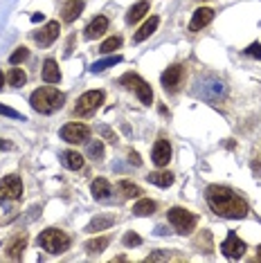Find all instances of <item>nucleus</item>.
<instances>
[{
    "label": "nucleus",
    "mask_w": 261,
    "mask_h": 263,
    "mask_svg": "<svg viewBox=\"0 0 261 263\" xmlns=\"http://www.w3.org/2000/svg\"><path fill=\"white\" fill-rule=\"evenodd\" d=\"M0 115H7V117H14V119H25L21 112H16L14 108H7V106H3V104H0Z\"/></svg>",
    "instance_id": "nucleus-33"
},
{
    "label": "nucleus",
    "mask_w": 261,
    "mask_h": 263,
    "mask_svg": "<svg viewBox=\"0 0 261 263\" xmlns=\"http://www.w3.org/2000/svg\"><path fill=\"white\" fill-rule=\"evenodd\" d=\"M88 155H90L92 160H102L104 158V146H102V142L99 140H95L88 144Z\"/></svg>",
    "instance_id": "nucleus-30"
},
{
    "label": "nucleus",
    "mask_w": 261,
    "mask_h": 263,
    "mask_svg": "<svg viewBox=\"0 0 261 263\" xmlns=\"http://www.w3.org/2000/svg\"><path fill=\"white\" fill-rule=\"evenodd\" d=\"M84 11V3L81 0H70V3H65L63 5V9H61V14H63V21L65 23H72L77 16Z\"/></svg>",
    "instance_id": "nucleus-17"
},
{
    "label": "nucleus",
    "mask_w": 261,
    "mask_h": 263,
    "mask_svg": "<svg viewBox=\"0 0 261 263\" xmlns=\"http://www.w3.org/2000/svg\"><path fill=\"white\" fill-rule=\"evenodd\" d=\"M90 191H92V198L95 200H106L110 198V184L106 178H97L92 184H90Z\"/></svg>",
    "instance_id": "nucleus-16"
},
{
    "label": "nucleus",
    "mask_w": 261,
    "mask_h": 263,
    "mask_svg": "<svg viewBox=\"0 0 261 263\" xmlns=\"http://www.w3.org/2000/svg\"><path fill=\"white\" fill-rule=\"evenodd\" d=\"M180 81H182V65H169L167 70L162 72V86L164 90L169 92H176L180 88Z\"/></svg>",
    "instance_id": "nucleus-10"
},
{
    "label": "nucleus",
    "mask_w": 261,
    "mask_h": 263,
    "mask_svg": "<svg viewBox=\"0 0 261 263\" xmlns=\"http://www.w3.org/2000/svg\"><path fill=\"white\" fill-rule=\"evenodd\" d=\"M169 223L176 227L178 234H192V232L196 230L198 218H196L192 212L182 209V207H171L169 209Z\"/></svg>",
    "instance_id": "nucleus-4"
},
{
    "label": "nucleus",
    "mask_w": 261,
    "mask_h": 263,
    "mask_svg": "<svg viewBox=\"0 0 261 263\" xmlns=\"http://www.w3.org/2000/svg\"><path fill=\"white\" fill-rule=\"evenodd\" d=\"M146 180H149L151 184H158V187H169V184L174 182V173H169V171L149 173V176H146Z\"/></svg>",
    "instance_id": "nucleus-23"
},
{
    "label": "nucleus",
    "mask_w": 261,
    "mask_h": 263,
    "mask_svg": "<svg viewBox=\"0 0 261 263\" xmlns=\"http://www.w3.org/2000/svg\"><path fill=\"white\" fill-rule=\"evenodd\" d=\"M29 104H32V108L36 112H41V115H50V112L63 108L65 95L59 92L57 88H39V90L32 92Z\"/></svg>",
    "instance_id": "nucleus-2"
},
{
    "label": "nucleus",
    "mask_w": 261,
    "mask_h": 263,
    "mask_svg": "<svg viewBox=\"0 0 261 263\" xmlns=\"http://www.w3.org/2000/svg\"><path fill=\"white\" fill-rule=\"evenodd\" d=\"M158 23H160V21L156 18V16H151V18L146 21L144 25H142V27L138 29V32H135V39H133L135 43H142V41H146V39H149L151 34H153V32H156V29H158Z\"/></svg>",
    "instance_id": "nucleus-19"
},
{
    "label": "nucleus",
    "mask_w": 261,
    "mask_h": 263,
    "mask_svg": "<svg viewBox=\"0 0 261 263\" xmlns=\"http://www.w3.org/2000/svg\"><path fill=\"white\" fill-rule=\"evenodd\" d=\"M128 158H130V160H133V164H138V166L142 164V160H140V155H138V153H135V151H130V155H128Z\"/></svg>",
    "instance_id": "nucleus-37"
},
{
    "label": "nucleus",
    "mask_w": 261,
    "mask_h": 263,
    "mask_svg": "<svg viewBox=\"0 0 261 263\" xmlns=\"http://www.w3.org/2000/svg\"><path fill=\"white\" fill-rule=\"evenodd\" d=\"M162 259H169V254H164V252H153L149 256V261H162Z\"/></svg>",
    "instance_id": "nucleus-36"
},
{
    "label": "nucleus",
    "mask_w": 261,
    "mask_h": 263,
    "mask_svg": "<svg viewBox=\"0 0 261 263\" xmlns=\"http://www.w3.org/2000/svg\"><path fill=\"white\" fill-rule=\"evenodd\" d=\"M151 158H153V164H156V166H167L169 160H171V146H169V142L167 140H158L156 146H153Z\"/></svg>",
    "instance_id": "nucleus-11"
},
{
    "label": "nucleus",
    "mask_w": 261,
    "mask_h": 263,
    "mask_svg": "<svg viewBox=\"0 0 261 263\" xmlns=\"http://www.w3.org/2000/svg\"><path fill=\"white\" fill-rule=\"evenodd\" d=\"M221 252L228 256V259H241V256L246 254V243H243L234 232H230L228 238L221 243Z\"/></svg>",
    "instance_id": "nucleus-9"
},
{
    "label": "nucleus",
    "mask_w": 261,
    "mask_h": 263,
    "mask_svg": "<svg viewBox=\"0 0 261 263\" xmlns=\"http://www.w3.org/2000/svg\"><path fill=\"white\" fill-rule=\"evenodd\" d=\"M122 241H124V245H128V248H130V245H140V243H142V238L135 234V232H128V234H124Z\"/></svg>",
    "instance_id": "nucleus-32"
},
{
    "label": "nucleus",
    "mask_w": 261,
    "mask_h": 263,
    "mask_svg": "<svg viewBox=\"0 0 261 263\" xmlns=\"http://www.w3.org/2000/svg\"><path fill=\"white\" fill-rule=\"evenodd\" d=\"M248 54H250V57H257V59H261V45L259 43H252L250 47H248Z\"/></svg>",
    "instance_id": "nucleus-35"
},
{
    "label": "nucleus",
    "mask_w": 261,
    "mask_h": 263,
    "mask_svg": "<svg viewBox=\"0 0 261 263\" xmlns=\"http://www.w3.org/2000/svg\"><path fill=\"white\" fill-rule=\"evenodd\" d=\"M25 245H27V234H25V232H23V234H16V236L7 243V256H9V259H14V261L23 259Z\"/></svg>",
    "instance_id": "nucleus-13"
},
{
    "label": "nucleus",
    "mask_w": 261,
    "mask_h": 263,
    "mask_svg": "<svg viewBox=\"0 0 261 263\" xmlns=\"http://www.w3.org/2000/svg\"><path fill=\"white\" fill-rule=\"evenodd\" d=\"M5 148H11L9 142H5V140H0V151H5Z\"/></svg>",
    "instance_id": "nucleus-38"
},
{
    "label": "nucleus",
    "mask_w": 261,
    "mask_h": 263,
    "mask_svg": "<svg viewBox=\"0 0 261 263\" xmlns=\"http://www.w3.org/2000/svg\"><path fill=\"white\" fill-rule=\"evenodd\" d=\"M27 57H29V50H27V47H18V50H16L14 54L9 57V63H11V65H18V63L25 61Z\"/></svg>",
    "instance_id": "nucleus-31"
},
{
    "label": "nucleus",
    "mask_w": 261,
    "mask_h": 263,
    "mask_svg": "<svg viewBox=\"0 0 261 263\" xmlns=\"http://www.w3.org/2000/svg\"><path fill=\"white\" fill-rule=\"evenodd\" d=\"M133 212L138 214V216H151V214L156 212V202L149 200V198H140L138 202H135Z\"/></svg>",
    "instance_id": "nucleus-25"
},
{
    "label": "nucleus",
    "mask_w": 261,
    "mask_h": 263,
    "mask_svg": "<svg viewBox=\"0 0 261 263\" xmlns=\"http://www.w3.org/2000/svg\"><path fill=\"white\" fill-rule=\"evenodd\" d=\"M207 202H210V207L214 209L218 216H225V218H243L248 214L246 200L239 198L232 189L221 187V184L207 187Z\"/></svg>",
    "instance_id": "nucleus-1"
},
{
    "label": "nucleus",
    "mask_w": 261,
    "mask_h": 263,
    "mask_svg": "<svg viewBox=\"0 0 261 263\" xmlns=\"http://www.w3.org/2000/svg\"><path fill=\"white\" fill-rule=\"evenodd\" d=\"M120 191H122L124 198H140V194H142V189L138 187V184H133V182H128V180H122L120 182Z\"/></svg>",
    "instance_id": "nucleus-27"
},
{
    "label": "nucleus",
    "mask_w": 261,
    "mask_h": 263,
    "mask_svg": "<svg viewBox=\"0 0 261 263\" xmlns=\"http://www.w3.org/2000/svg\"><path fill=\"white\" fill-rule=\"evenodd\" d=\"M88 137H90V128L84 126V124H65L61 128V140L70 142V144H81V142H86Z\"/></svg>",
    "instance_id": "nucleus-8"
},
{
    "label": "nucleus",
    "mask_w": 261,
    "mask_h": 263,
    "mask_svg": "<svg viewBox=\"0 0 261 263\" xmlns=\"http://www.w3.org/2000/svg\"><path fill=\"white\" fill-rule=\"evenodd\" d=\"M99 133H102L106 140L110 142V144H117V137H115V133H113V130L108 128V126H99Z\"/></svg>",
    "instance_id": "nucleus-34"
},
{
    "label": "nucleus",
    "mask_w": 261,
    "mask_h": 263,
    "mask_svg": "<svg viewBox=\"0 0 261 263\" xmlns=\"http://www.w3.org/2000/svg\"><path fill=\"white\" fill-rule=\"evenodd\" d=\"M106 248H108V236H99V238H92V241L86 243V250L90 254H99V252H104Z\"/></svg>",
    "instance_id": "nucleus-26"
},
{
    "label": "nucleus",
    "mask_w": 261,
    "mask_h": 263,
    "mask_svg": "<svg viewBox=\"0 0 261 263\" xmlns=\"http://www.w3.org/2000/svg\"><path fill=\"white\" fill-rule=\"evenodd\" d=\"M59 32H61V25H59L57 21H52V23H47V25L41 29V32L36 34V43L39 45H52L57 41V36H59Z\"/></svg>",
    "instance_id": "nucleus-12"
},
{
    "label": "nucleus",
    "mask_w": 261,
    "mask_h": 263,
    "mask_svg": "<svg viewBox=\"0 0 261 263\" xmlns=\"http://www.w3.org/2000/svg\"><path fill=\"white\" fill-rule=\"evenodd\" d=\"M144 14H149V3H146V0H140V3H135L133 7L128 9V14H126V23H138Z\"/></svg>",
    "instance_id": "nucleus-21"
},
{
    "label": "nucleus",
    "mask_w": 261,
    "mask_h": 263,
    "mask_svg": "<svg viewBox=\"0 0 261 263\" xmlns=\"http://www.w3.org/2000/svg\"><path fill=\"white\" fill-rule=\"evenodd\" d=\"M117 63H122V57H120V54L106 57V59H102V61H95V63L90 65V72H104L106 68H113V65H117Z\"/></svg>",
    "instance_id": "nucleus-24"
},
{
    "label": "nucleus",
    "mask_w": 261,
    "mask_h": 263,
    "mask_svg": "<svg viewBox=\"0 0 261 263\" xmlns=\"http://www.w3.org/2000/svg\"><path fill=\"white\" fill-rule=\"evenodd\" d=\"M43 18H45L43 14H34V16H32V23H39V21H43Z\"/></svg>",
    "instance_id": "nucleus-39"
},
{
    "label": "nucleus",
    "mask_w": 261,
    "mask_h": 263,
    "mask_svg": "<svg viewBox=\"0 0 261 263\" xmlns=\"http://www.w3.org/2000/svg\"><path fill=\"white\" fill-rule=\"evenodd\" d=\"M61 162H63L65 169L77 171L84 166V155H79L77 151H65V153H61Z\"/></svg>",
    "instance_id": "nucleus-20"
},
{
    "label": "nucleus",
    "mask_w": 261,
    "mask_h": 263,
    "mask_svg": "<svg viewBox=\"0 0 261 263\" xmlns=\"http://www.w3.org/2000/svg\"><path fill=\"white\" fill-rule=\"evenodd\" d=\"M104 104V92L102 90H90V92H84L79 97L74 106V115L79 117H90L95 115V110L99 108V106Z\"/></svg>",
    "instance_id": "nucleus-5"
},
{
    "label": "nucleus",
    "mask_w": 261,
    "mask_h": 263,
    "mask_svg": "<svg viewBox=\"0 0 261 263\" xmlns=\"http://www.w3.org/2000/svg\"><path fill=\"white\" fill-rule=\"evenodd\" d=\"M7 79H9V83H11V86L21 88V86H23V83H25V81H27V74H25V72H23V70H18V68H14V70H11V72H9V77H7Z\"/></svg>",
    "instance_id": "nucleus-29"
},
{
    "label": "nucleus",
    "mask_w": 261,
    "mask_h": 263,
    "mask_svg": "<svg viewBox=\"0 0 261 263\" xmlns=\"http://www.w3.org/2000/svg\"><path fill=\"white\" fill-rule=\"evenodd\" d=\"M3 83H5V77H3V72H0V88H3Z\"/></svg>",
    "instance_id": "nucleus-40"
},
{
    "label": "nucleus",
    "mask_w": 261,
    "mask_h": 263,
    "mask_svg": "<svg viewBox=\"0 0 261 263\" xmlns=\"http://www.w3.org/2000/svg\"><path fill=\"white\" fill-rule=\"evenodd\" d=\"M43 81L45 83H59L61 81V70H59L57 61H52V59H47L43 63Z\"/></svg>",
    "instance_id": "nucleus-18"
},
{
    "label": "nucleus",
    "mask_w": 261,
    "mask_h": 263,
    "mask_svg": "<svg viewBox=\"0 0 261 263\" xmlns=\"http://www.w3.org/2000/svg\"><path fill=\"white\" fill-rule=\"evenodd\" d=\"M106 29H108V18H106V16H97V18H95L90 25L86 27V39H88V41L99 39V36H102V34L106 32Z\"/></svg>",
    "instance_id": "nucleus-15"
},
{
    "label": "nucleus",
    "mask_w": 261,
    "mask_h": 263,
    "mask_svg": "<svg viewBox=\"0 0 261 263\" xmlns=\"http://www.w3.org/2000/svg\"><path fill=\"white\" fill-rule=\"evenodd\" d=\"M122 45V39L120 36H113V39H106L102 45H99V52H102V54H110L113 50H117V47Z\"/></svg>",
    "instance_id": "nucleus-28"
},
{
    "label": "nucleus",
    "mask_w": 261,
    "mask_h": 263,
    "mask_svg": "<svg viewBox=\"0 0 261 263\" xmlns=\"http://www.w3.org/2000/svg\"><path fill=\"white\" fill-rule=\"evenodd\" d=\"M214 18V11H212L210 7H200L194 11V18L192 23H189V29L192 32H198V29H203L205 25H210V21Z\"/></svg>",
    "instance_id": "nucleus-14"
},
{
    "label": "nucleus",
    "mask_w": 261,
    "mask_h": 263,
    "mask_svg": "<svg viewBox=\"0 0 261 263\" xmlns=\"http://www.w3.org/2000/svg\"><path fill=\"white\" fill-rule=\"evenodd\" d=\"M39 245L50 254H61L70 248V236L65 234V232L52 227V230H45L43 234L39 236Z\"/></svg>",
    "instance_id": "nucleus-3"
},
{
    "label": "nucleus",
    "mask_w": 261,
    "mask_h": 263,
    "mask_svg": "<svg viewBox=\"0 0 261 263\" xmlns=\"http://www.w3.org/2000/svg\"><path fill=\"white\" fill-rule=\"evenodd\" d=\"M122 83H124V88H133L135 92H138V97H140V101L142 104H151L153 101V90H151V86L146 83L144 79H140L135 72H126L122 77Z\"/></svg>",
    "instance_id": "nucleus-6"
},
{
    "label": "nucleus",
    "mask_w": 261,
    "mask_h": 263,
    "mask_svg": "<svg viewBox=\"0 0 261 263\" xmlns=\"http://www.w3.org/2000/svg\"><path fill=\"white\" fill-rule=\"evenodd\" d=\"M23 194V182L18 176H5L0 180V200H18Z\"/></svg>",
    "instance_id": "nucleus-7"
},
{
    "label": "nucleus",
    "mask_w": 261,
    "mask_h": 263,
    "mask_svg": "<svg viewBox=\"0 0 261 263\" xmlns=\"http://www.w3.org/2000/svg\"><path fill=\"white\" fill-rule=\"evenodd\" d=\"M259 259H261V252H259Z\"/></svg>",
    "instance_id": "nucleus-41"
},
{
    "label": "nucleus",
    "mask_w": 261,
    "mask_h": 263,
    "mask_svg": "<svg viewBox=\"0 0 261 263\" xmlns=\"http://www.w3.org/2000/svg\"><path fill=\"white\" fill-rule=\"evenodd\" d=\"M113 225V216H95L90 223H88L86 232H90V234H95V232H102V230H108V227Z\"/></svg>",
    "instance_id": "nucleus-22"
}]
</instances>
